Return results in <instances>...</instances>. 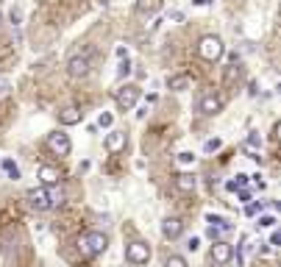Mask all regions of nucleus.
Instances as JSON below:
<instances>
[{"label": "nucleus", "mask_w": 281, "mask_h": 267, "mask_svg": "<svg viewBox=\"0 0 281 267\" xmlns=\"http://www.w3.org/2000/svg\"><path fill=\"white\" fill-rule=\"evenodd\" d=\"M106 248H109V239H106L103 231H86L84 237L78 239V251H81V256H86V259L100 256Z\"/></svg>", "instance_id": "f257e3e1"}, {"label": "nucleus", "mask_w": 281, "mask_h": 267, "mask_svg": "<svg viewBox=\"0 0 281 267\" xmlns=\"http://www.w3.org/2000/svg\"><path fill=\"white\" fill-rule=\"evenodd\" d=\"M223 53H225V45H223V39L214 36V34L204 36V39L198 42V56L204 59V62H220Z\"/></svg>", "instance_id": "f03ea898"}, {"label": "nucleus", "mask_w": 281, "mask_h": 267, "mask_svg": "<svg viewBox=\"0 0 281 267\" xmlns=\"http://www.w3.org/2000/svg\"><path fill=\"white\" fill-rule=\"evenodd\" d=\"M89 70H92V50L75 53V56H70V62H67V72H70L72 78H86Z\"/></svg>", "instance_id": "7ed1b4c3"}, {"label": "nucleus", "mask_w": 281, "mask_h": 267, "mask_svg": "<svg viewBox=\"0 0 281 267\" xmlns=\"http://www.w3.org/2000/svg\"><path fill=\"white\" fill-rule=\"evenodd\" d=\"M140 95H142V89L137 84H126V86H120L117 89V109L120 112H131L134 106H137V100H140Z\"/></svg>", "instance_id": "20e7f679"}, {"label": "nucleus", "mask_w": 281, "mask_h": 267, "mask_svg": "<svg viewBox=\"0 0 281 267\" xmlns=\"http://www.w3.org/2000/svg\"><path fill=\"white\" fill-rule=\"evenodd\" d=\"M126 259L131 262V265H148V259H150L148 242H140V239L128 242V245H126Z\"/></svg>", "instance_id": "39448f33"}, {"label": "nucleus", "mask_w": 281, "mask_h": 267, "mask_svg": "<svg viewBox=\"0 0 281 267\" xmlns=\"http://www.w3.org/2000/svg\"><path fill=\"white\" fill-rule=\"evenodd\" d=\"M48 148H50V153H56V156H70V150H72V142H70V136L67 134H62V131H53V134H48Z\"/></svg>", "instance_id": "423d86ee"}, {"label": "nucleus", "mask_w": 281, "mask_h": 267, "mask_svg": "<svg viewBox=\"0 0 281 267\" xmlns=\"http://www.w3.org/2000/svg\"><path fill=\"white\" fill-rule=\"evenodd\" d=\"M28 206L34 211H48L53 209L50 206V192L45 190V187H34V190H28Z\"/></svg>", "instance_id": "0eeeda50"}, {"label": "nucleus", "mask_w": 281, "mask_h": 267, "mask_svg": "<svg viewBox=\"0 0 281 267\" xmlns=\"http://www.w3.org/2000/svg\"><path fill=\"white\" fill-rule=\"evenodd\" d=\"M231 259H234V245L225 242V239H217V242L211 245V262H214V265H228Z\"/></svg>", "instance_id": "6e6552de"}, {"label": "nucleus", "mask_w": 281, "mask_h": 267, "mask_svg": "<svg viewBox=\"0 0 281 267\" xmlns=\"http://www.w3.org/2000/svg\"><path fill=\"white\" fill-rule=\"evenodd\" d=\"M206 223H209L206 234H209V239H211V242L223 239V234L228 231V228H231V225H228V220H225V217H217V214H209V217H206Z\"/></svg>", "instance_id": "1a4fd4ad"}, {"label": "nucleus", "mask_w": 281, "mask_h": 267, "mask_svg": "<svg viewBox=\"0 0 281 267\" xmlns=\"http://www.w3.org/2000/svg\"><path fill=\"white\" fill-rule=\"evenodd\" d=\"M59 184H62V173H59L56 167H50V164H42V167H39V187L53 190Z\"/></svg>", "instance_id": "9d476101"}, {"label": "nucleus", "mask_w": 281, "mask_h": 267, "mask_svg": "<svg viewBox=\"0 0 281 267\" xmlns=\"http://www.w3.org/2000/svg\"><path fill=\"white\" fill-rule=\"evenodd\" d=\"M201 114H206V117H214V114H220V109H223V98L220 95H214V92H209V95H204L201 98Z\"/></svg>", "instance_id": "9b49d317"}, {"label": "nucleus", "mask_w": 281, "mask_h": 267, "mask_svg": "<svg viewBox=\"0 0 281 267\" xmlns=\"http://www.w3.org/2000/svg\"><path fill=\"white\" fill-rule=\"evenodd\" d=\"M184 234V220L181 217H164L162 220V237L164 239H178Z\"/></svg>", "instance_id": "f8f14e48"}, {"label": "nucleus", "mask_w": 281, "mask_h": 267, "mask_svg": "<svg viewBox=\"0 0 281 267\" xmlns=\"http://www.w3.org/2000/svg\"><path fill=\"white\" fill-rule=\"evenodd\" d=\"M81 120H84L81 106H64L62 112H59V123H62V126H78Z\"/></svg>", "instance_id": "ddd939ff"}, {"label": "nucleus", "mask_w": 281, "mask_h": 267, "mask_svg": "<svg viewBox=\"0 0 281 267\" xmlns=\"http://www.w3.org/2000/svg\"><path fill=\"white\" fill-rule=\"evenodd\" d=\"M259 148H262V136H259L256 131H251V134H248V139H245V145H242V150L248 153V159H256V162H262Z\"/></svg>", "instance_id": "4468645a"}, {"label": "nucleus", "mask_w": 281, "mask_h": 267, "mask_svg": "<svg viewBox=\"0 0 281 267\" xmlns=\"http://www.w3.org/2000/svg\"><path fill=\"white\" fill-rule=\"evenodd\" d=\"M123 148H126V131H109V136H106V150H109V153H120Z\"/></svg>", "instance_id": "2eb2a0df"}, {"label": "nucleus", "mask_w": 281, "mask_h": 267, "mask_svg": "<svg viewBox=\"0 0 281 267\" xmlns=\"http://www.w3.org/2000/svg\"><path fill=\"white\" fill-rule=\"evenodd\" d=\"M137 11H140V14L153 17V14L162 11V0H137Z\"/></svg>", "instance_id": "dca6fc26"}, {"label": "nucleus", "mask_w": 281, "mask_h": 267, "mask_svg": "<svg viewBox=\"0 0 281 267\" xmlns=\"http://www.w3.org/2000/svg\"><path fill=\"white\" fill-rule=\"evenodd\" d=\"M198 178L192 176V173H181V176H176V190L178 192H192L195 190Z\"/></svg>", "instance_id": "f3484780"}, {"label": "nucleus", "mask_w": 281, "mask_h": 267, "mask_svg": "<svg viewBox=\"0 0 281 267\" xmlns=\"http://www.w3.org/2000/svg\"><path fill=\"white\" fill-rule=\"evenodd\" d=\"M167 86H170L173 92H184L187 86H190V75H173V78L167 81Z\"/></svg>", "instance_id": "a211bd4d"}, {"label": "nucleus", "mask_w": 281, "mask_h": 267, "mask_svg": "<svg viewBox=\"0 0 281 267\" xmlns=\"http://www.w3.org/2000/svg\"><path fill=\"white\" fill-rule=\"evenodd\" d=\"M0 167H3V173H6L11 181H17V178H20V167L14 164V159H3V162H0Z\"/></svg>", "instance_id": "6ab92c4d"}, {"label": "nucleus", "mask_w": 281, "mask_h": 267, "mask_svg": "<svg viewBox=\"0 0 281 267\" xmlns=\"http://www.w3.org/2000/svg\"><path fill=\"white\" fill-rule=\"evenodd\" d=\"M245 184H248V176H237V178H231V181H225V190H228V192H239Z\"/></svg>", "instance_id": "aec40b11"}, {"label": "nucleus", "mask_w": 281, "mask_h": 267, "mask_svg": "<svg viewBox=\"0 0 281 267\" xmlns=\"http://www.w3.org/2000/svg\"><path fill=\"white\" fill-rule=\"evenodd\" d=\"M164 267H187V259L178 256V253H170L167 259H164Z\"/></svg>", "instance_id": "412c9836"}, {"label": "nucleus", "mask_w": 281, "mask_h": 267, "mask_svg": "<svg viewBox=\"0 0 281 267\" xmlns=\"http://www.w3.org/2000/svg\"><path fill=\"white\" fill-rule=\"evenodd\" d=\"M220 148H223V139H220V136H211V139L204 142V150H206V153H214V150H220Z\"/></svg>", "instance_id": "4be33fe9"}, {"label": "nucleus", "mask_w": 281, "mask_h": 267, "mask_svg": "<svg viewBox=\"0 0 281 267\" xmlns=\"http://www.w3.org/2000/svg\"><path fill=\"white\" fill-rule=\"evenodd\" d=\"M112 123H114V117H112L109 112H103V114L98 117V128H112Z\"/></svg>", "instance_id": "5701e85b"}, {"label": "nucleus", "mask_w": 281, "mask_h": 267, "mask_svg": "<svg viewBox=\"0 0 281 267\" xmlns=\"http://www.w3.org/2000/svg\"><path fill=\"white\" fill-rule=\"evenodd\" d=\"M128 72H131V62H128V59H123V62H120V70H117V78H126Z\"/></svg>", "instance_id": "b1692460"}, {"label": "nucleus", "mask_w": 281, "mask_h": 267, "mask_svg": "<svg viewBox=\"0 0 281 267\" xmlns=\"http://www.w3.org/2000/svg\"><path fill=\"white\" fill-rule=\"evenodd\" d=\"M276 225V217L273 214H265V217H259V228H273Z\"/></svg>", "instance_id": "393cba45"}, {"label": "nucleus", "mask_w": 281, "mask_h": 267, "mask_svg": "<svg viewBox=\"0 0 281 267\" xmlns=\"http://www.w3.org/2000/svg\"><path fill=\"white\" fill-rule=\"evenodd\" d=\"M178 162H181V164H192V162H195V156H192L190 150H184V153H178Z\"/></svg>", "instance_id": "a878e982"}, {"label": "nucleus", "mask_w": 281, "mask_h": 267, "mask_svg": "<svg viewBox=\"0 0 281 267\" xmlns=\"http://www.w3.org/2000/svg\"><path fill=\"white\" fill-rule=\"evenodd\" d=\"M256 211H262V203H248V209H245V214H248V217H253Z\"/></svg>", "instance_id": "bb28decb"}, {"label": "nucleus", "mask_w": 281, "mask_h": 267, "mask_svg": "<svg viewBox=\"0 0 281 267\" xmlns=\"http://www.w3.org/2000/svg\"><path fill=\"white\" fill-rule=\"evenodd\" d=\"M198 245H201V242H198V237H192L190 242H187V251H198Z\"/></svg>", "instance_id": "cd10ccee"}, {"label": "nucleus", "mask_w": 281, "mask_h": 267, "mask_svg": "<svg viewBox=\"0 0 281 267\" xmlns=\"http://www.w3.org/2000/svg\"><path fill=\"white\" fill-rule=\"evenodd\" d=\"M270 245H281V237H279V231H273V234H270Z\"/></svg>", "instance_id": "c85d7f7f"}, {"label": "nucleus", "mask_w": 281, "mask_h": 267, "mask_svg": "<svg viewBox=\"0 0 281 267\" xmlns=\"http://www.w3.org/2000/svg\"><path fill=\"white\" fill-rule=\"evenodd\" d=\"M239 200H242V203H248V200H251V192H248V190H239Z\"/></svg>", "instance_id": "c756f323"}, {"label": "nucleus", "mask_w": 281, "mask_h": 267, "mask_svg": "<svg viewBox=\"0 0 281 267\" xmlns=\"http://www.w3.org/2000/svg\"><path fill=\"white\" fill-rule=\"evenodd\" d=\"M170 20H173V22H181L184 14H181V11H170Z\"/></svg>", "instance_id": "7c9ffc66"}, {"label": "nucleus", "mask_w": 281, "mask_h": 267, "mask_svg": "<svg viewBox=\"0 0 281 267\" xmlns=\"http://www.w3.org/2000/svg\"><path fill=\"white\" fill-rule=\"evenodd\" d=\"M253 187H259V190H265V181H262V176H253Z\"/></svg>", "instance_id": "2f4dec72"}, {"label": "nucleus", "mask_w": 281, "mask_h": 267, "mask_svg": "<svg viewBox=\"0 0 281 267\" xmlns=\"http://www.w3.org/2000/svg\"><path fill=\"white\" fill-rule=\"evenodd\" d=\"M11 22H14V25L20 22V11H17V8H11Z\"/></svg>", "instance_id": "473e14b6"}, {"label": "nucleus", "mask_w": 281, "mask_h": 267, "mask_svg": "<svg viewBox=\"0 0 281 267\" xmlns=\"http://www.w3.org/2000/svg\"><path fill=\"white\" fill-rule=\"evenodd\" d=\"M192 3H195V6H209L211 0H192Z\"/></svg>", "instance_id": "72a5a7b5"}]
</instances>
